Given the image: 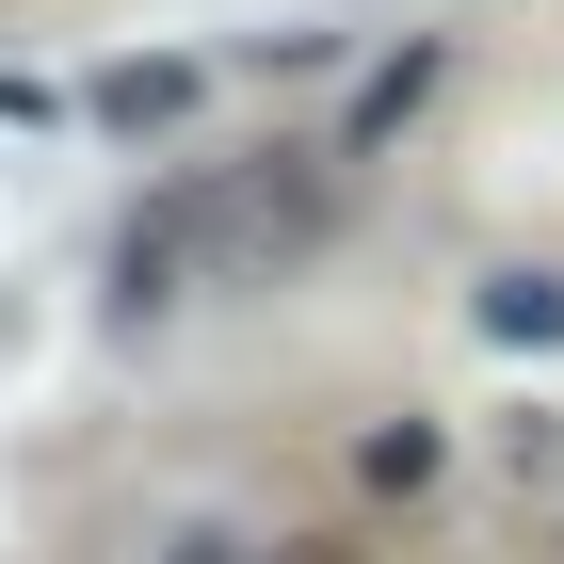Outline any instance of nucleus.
Returning <instances> with one entry per match:
<instances>
[{
    "mask_svg": "<svg viewBox=\"0 0 564 564\" xmlns=\"http://www.w3.org/2000/svg\"><path fill=\"white\" fill-rule=\"evenodd\" d=\"M339 242V162L323 145H259V162H210V194H177V274L194 291H274Z\"/></svg>",
    "mask_w": 564,
    "mask_h": 564,
    "instance_id": "obj_1",
    "label": "nucleus"
},
{
    "mask_svg": "<svg viewBox=\"0 0 564 564\" xmlns=\"http://www.w3.org/2000/svg\"><path fill=\"white\" fill-rule=\"evenodd\" d=\"M259 564H355V532H291V549H259Z\"/></svg>",
    "mask_w": 564,
    "mask_h": 564,
    "instance_id": "obj_2",
    "label": "nucleus"
},
{
    "mask_svg": "<svg viewBox=\"0 0 564 564\" xmlns=\"http://www.w3.org/2000/svg\"><path fill=\"white\" fill-rule=\"evenodd\" d=\"M177 564H210V549H177Z\"/></svg>",
    "mask_w": 564,
    "mask_h": 564,
    "instance_id": "obj_3",
    "label": "nucleus"
}]
</instances>
